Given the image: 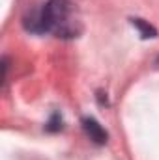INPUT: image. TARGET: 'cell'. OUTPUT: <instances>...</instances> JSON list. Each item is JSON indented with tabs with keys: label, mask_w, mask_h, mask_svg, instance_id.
<instances>
[{
	"label": "cell",
	"mask_w": 159,
	"mask_h": 160,
	"mask_svg": "<svg viewBox=\"0 0 159 160\" xmlns=\"http://www.w3.org/2000/svg\"><path fill=\"white\" fill-rule=\"evenodd\" d=\"M26 28L36 34H52L62 39H73L82 32L79 9L69 0H47L30 19Z\"/></svg>",
	"instance_id": "cell-1"
},
{
	"label": "cell",
	"mask_w": 159,
	"mask_h": 160,
	"mask_svg": "<svg viewBox=\"0 0 159 160\" xmlns=\"http://www.w3.org/2000/svg\"><path fill=\"white\" fill-rule=\"evenodd\" d=\"M82 128H84V132L88 134V138H90L94 143H97V145L107 143V138H109V136H107V130L94 119V118H86V119H82Z\"/></svg>",
	"instance_id": "cell-2"
},
{
	"label": "cell",
	"mask_w": 159,
	"mask_h": 160,
	"mask_svg": "<svg viewBox=\"0 0 159 160\" xmlns=\"http://www.w3.org/2000/svg\"><path fill=\"white\" fill-rule=\"evenodd\" d=\"M157 65H159V58H157Z\"/></svg>",
	"instance_id": "cell-4"
},
{
	"label": "cell",
	"mask_w": 159,
	"mask_h": 160,
	"mask_svg": "<svg viewBox=\"0 0 159 160\" xmlns=\"http://www.w3.org/2000/svg\"><path fill=\"white\" fill-rule=\"evenodd\" d=\"M131 24L140 32V36L142 38H156V28L152 26V24H148L146 21H142V19H131Z\"/></svg>",
	"instance_id": "cell-3"
}]
</instances>
